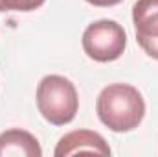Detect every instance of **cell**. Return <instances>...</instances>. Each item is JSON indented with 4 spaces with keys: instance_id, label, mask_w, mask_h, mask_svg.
Masks as SVG:
<instances>
[{
    "instance_id": "6da1fadb",
    "label": "cell",
    "mask_w": 158,
    "mask_h": 157,
    "mask_svg": "<svg viewBox=\"0 0 158 157\" xmlns=\"http://www.w3.org/2000/svg\"><path fill=\"white\" fill-rule=\"evenodd\" d=\"M96 111L103 126L114 133L136 129L145 117V102L142 92L129 83L107 85L96 102Z\"/></svg>"
},
{
    "instance_id": "7a4b0ae2",
    "label": "cell",
    "mask_w": 158,
    "mask_h": 157,
    "mask_svg": "<svg viewBox=\"0 0 158 157\" xmlns=\"http://www.w3.org/2000/svg\"><path fill=\"white\" fill-rule=\"evenodd\" d=\"M37 109L42 118L53 126L70 124L79 109L76 85L59 74L44 76L37 85Z\"/></svg>"
},
{
    "instance_id": "3957f363",
    "label": "cell",
    "mask_w": 158,
    "mask_h": 157,
    "mask_svg": "<svg viewBox=\"0 0 158 157\" xmlns=\"http://www.w3.org/2000/svg\"><path fill=\"white\" fill-rule=\"evenodd\" d=\"M81 44L90 59L98 63H110L123 56L127 46V34L116 20L101 19L85 28Z\"/></svg>"
},
{
    "instance_id": "277c9868",
    "label": "cell",
    "mask_w": 158,
    "mask_h": 157,
    "mask_svg": "<svg viewBox=\"0 0 158 157\" xmlns=\"http://www.w3.org/2000/svg\"><path fill=\"white\" fill-rule=\"evenodd\" d=\"M132 22L142 50L158 59V0H138L132 7Z\"/></svg>"
},
{
    "instance_id": "5b68a950",
    "label": "cell",
    "mask_w": 158,
    "mask_h": 157,
    "mask_svg": "<svg viewBox=\"0 0 158 157\" xmlns=\"http://www.w3.org/2000/svg\"><path fill=\"white\" fill-rule=\"evenodd\" d=\"M81 152L98 154V155H110V146L107 141L90 129H74L66 135H63L55 146V157H68Z\"/></svg>"
},
{
    "instance_id": "8992f818",
    "label": "cell",
    "mask_w": 158,
    "mask_h": 157,
    "mask_svg": "<svg viewBox=\"0 0 158 157\" xmlns=\"http://www.w3.org/2000/svg\"><path fill=\"white\" fill-rule=\"evenodd\" d=\"M40 157L42 148L35 135L24 129H7L0 133V157Z\"/></svg>"
},
{
    "instance_id": "52a82bcc",
    "label": "cell",
    "mask_w": 158,
    "mask_h": 157,
    "mask_svg": "<svg viewBox=\"0 0 158 157\" xmlns=\"http://www.w3.org/2000/svg\"><path fill=\"white\" fill-rule=\"evenodd\" d=\"M46 0H0V13L2 11H35Z\"/></svg>"
},
{
    "instance_id": "ba28073f",
    "label": "cell",
    "mask_w": 158,
    "mask_h": 157,
    "mask_svg": "<svg viewBox=\"0 0 158 157\" xmlns=\"http://www.w3.org/2000/svg\"><path fill=\"white\" fill-rule=\"evenodd\" d=\"M88 4L96 6V7H110V6H116L121 0H86Z\"/></svg>"
}]
</instances>
